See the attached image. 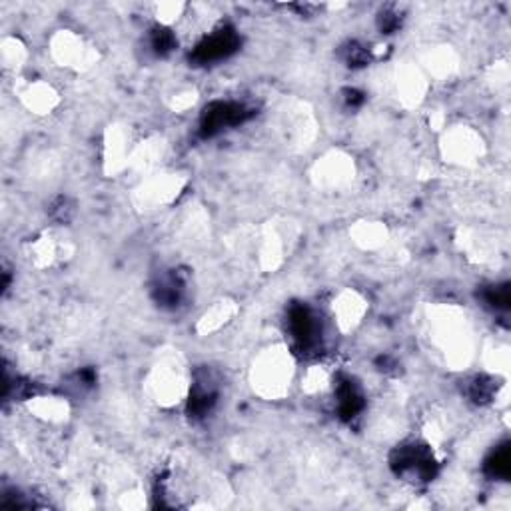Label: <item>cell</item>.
Instances as JSON below:
<instances>
[{
  "instance_id": "277c9868",
  "label": "cell",
  "mask_w": 511,
  "mask_h": 511,
  "mask_svg": "<svg viewBox=\"0 0 511 511\" xmlns=\"http://www.w3.org/2000/svg\"><path fill=\"white\" fill-rule=\"evenodd\" d=\"M290 330L294 335L295 344L302 352H312L320 344V324L314 312L305 304H294L288 314Z\"/></svg>"
},
{
  "instance_id": "4fadbf2b",
  "label": "cell",
  "mask_w": 511,
  "mask_h": 511,
  "mask_svg": "<svg viewBox=\"0 0 511 511\" xmlns=\"http://www.w3.org/2000/svg\"><path fill=\"white\" fill-rule=\"evenodd\" d=\"M398 26H400V16H398L395 12H390V10H388V12H382V16H380V29H382V32L392 34Z\"/></svg>"
},
{
  "instance_id": "8992f818",
  "label": "cell",
  "mask_w": 511,
  "mask_h": 511,
  "mask_svg": "<svg viewBox=\"0 0 511 511\" xmlns=\"http://www.w3.org/2000/svg\"><path fill=\"white\" fill-rule=\"evenodd\" d=\"M485 473L495 480H507L511 473V452L510 443L500 445L495 452L485 460Z\"/></svg>"
},
{
  "instance_id": "5bb4252c",
  "label": "cell",
  "mask_w": 511,
  "mask_h": 511,
  "mask_svg": "<svg viewBox=\"0 0 511 511\" xmlns=\"http://www.w3.org/2000/svg\"><path fill=\"white\" fill-rule=\"evenodd\" d=\"M344 94L345 102H348L350 106H362V104H364V94H362V92H358V90L354 88H348Z\"/></svg>"
},
{
  "instance_id": "52a82bcc",
  "label": "cell",
  "mask_w": 511,
  "mask_h": 511,
  "mask_svg": "<svg viewBox=\"0 0 511 511\" xmlns=\"http://www.w3.org/2000/svg\"><path fill=\"white\" fill-rule=\"evenodd\" d=\"M218 393L210 388H204V385H198L194 388V392L190 393V402H188V413L194 415V418H202L206 415L214 403H216Z\"/></svg>"
},
{
  "instance_id": "3957f363",
  "label": "cell",
  "mask_w": 511,
  "mask_h": 511,
  "mask_svg": "<svg viewBox=\"0 0 511 511\" xmlns=\"http://www.w3.org/2000/svg\"><path fill=\"white\" fill-rule=\"evenodd\" d=\"M240 46V39H238L236 30L220 29L214 34H210L198 44L194 52H192V60L198 64H208V62H216V60L228 59L230 54H234Z\"/></svg>"
},
{
  "instance_id": "7c38bea8",
  "label": "cell",
  "mask_w": 511,
  "mask_h": 511,
  "mask_svg": "<svg viewBox=\"0 0 511 511\" xmlns=\"http://www.w3.org/2000/svg\"><path fill=\"white\" fill-rule=\"evenodd\" d=\"M150 42H152V49H154V52H156V54H160V56H164V54H168V52H172V50H174V46H176V39H174V34H172V32L166 29L152 30V39H150Z\"/></svg>"
},
{
  "instance_id": "30bf717a",
  "label": "cell",
  "mask_w": 511,
  "mask_h": 511,
  "mask_svg": "<svg viewBox=\"0 0 511 511\" xmlns=\"http://www.w3.org/2000/svg\"><path fill=\"white\" fill-rule=\"evenodd\" d=\"M493 390H495V385H493L492 380L480 375L470 383V398L475 403H487L493 398Z\"/></svg>"
},
{
  "instance_id": "6da1fadb",
  "label": "cell",
  "mask_w": 511,
  "mask_h": 511,
  "mask_svg": "<svg viewBox=\"0 0 511 511\" xmlns=\"http://www.w3.org/2000/svg\"><path fill=\"white\" fill-rule=\"evenodd\" d=\"M392 467L395 473H413L422 482H430L437 473V463L425 445L410 443L392 453Z\"/></svg>"
},
{
  "instance_id": "9c48e42d",
  "label": "cell",
  "mask_w": 511,
  "mask_h": 511,
  "mask_svg": "<svg viewBox=\"0 0 511 511\" xmlns=\"http://www.w3.org/2000/svg\"><path fill=\"white\" fill-rule=\"evenodd\" d=\"M342 59L348 66L360 69V66H365L370 62V50L362 46L360 42H348L342 49Z\"/></svg>"
},
{
  "instance_id": "5b68a950",
  "label": "cell",
  "mask_w": 511,
  "mask_h": 511,
  "mask_svg": "<svg viewBox=\"0 0 511 511\" xmlns=\"http://www.w3.org/2000/svg\"><path fill=\"white\" fill-rule=\"evenodd\" d=\"M335 392H338V412L342 420H352L364 410V395L352 378L342 375L338 380Z\"/></svg>"
},
{
  "instance_id": "8fae6325",
  "label": "cell",
  "mask_w": 511,
  "mask_h": 511,
  "mask_svg": "<svg viewBox=\"0 0 511 511\" xmlns=\"http://www.w3.org/2000/svg\"><path fill=\"white\" fill-rule=\"evenodd\" d=\"M483 298L485 302L497 310H507L511 304V294H510V285L502 284V285H492L483 292Z\"/></svg>"
},
{
  "instance_id": "ba28073f",
  "label": "cell",
  "mask_w": 511,
  "mask_h": 511,
  "mask_svg": "<svg viewBox=\"0 0 511 511\" xmlns=\"http://www.w3.org/2000/svg\"><path fill=\"white\" fill-rule=\"evenodd\" d=\"M180 294H182V284L176 275H170L166 282L156 288V300L158 304L162 305H176L180 302Z\"/></svg>"
},
{
  "instance_id": "7a4b0ae2",
  "label": "cell",
  "mask_w": 511,
  "mask_h": 511,
  "mask_svg": "<svg viewBox=\"0 0 511 511\" xmlns=\"http://www.w3.org/2000/svg\"><path fill=\"white\" fill-rule=\"evenodd\" d=\"M254 116V110H250L244 104L238 102H212L206 106L200 122V132L202 136L210 138L220 132L224 126H238L248 118Z\"/></svg>"
}]
</instances>
